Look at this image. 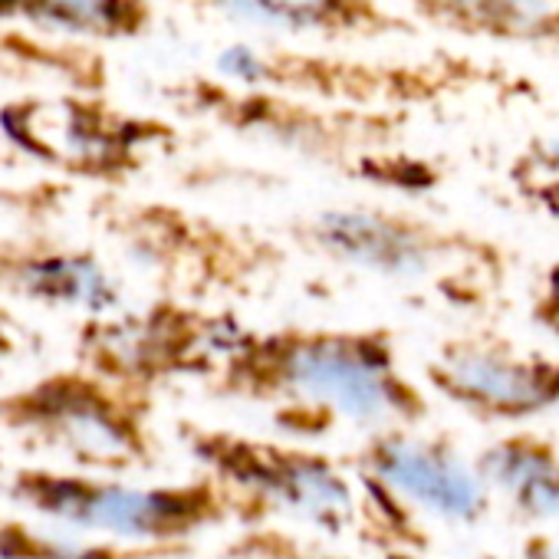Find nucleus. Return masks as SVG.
<instances>
[{
    "mask_svg": "<svg viewBox=\"0 0 559 559\" xmlns=\"http://www.w3.org/2000/svg\"><path fill=\"white\" fill-rule=\"evenodd\" d=\"M493 500L500 497L510 513L526 523L559 520V444L536 428H510L474 454Z\"/></svg>",
    "mask_w": 559,
    "mask_h": 559,
    "instance_id": "16",
    "label": "nucleus"
},
{
    "mask_svg": "<svg viewBox=\"0 0 559 559\" xmlns=\"http://www.w3.org/2000/svg\"><path fill=\"white\" fill-rule=\"evenodd\" d=\"M224 21L320 47L418 37L421 27L385 0H188Z\"/></svg>",
    "mask_w": 559,
    "mask_h": 559,
    "instance_id": "14",
    "label": "nucleus"
},
{
    "mask_svg": "<svg viewBox=\"0 0 559 559\" xmlns=\"http://www.w3.org/2000/svg\"><path fill=\"white\" fill-rule=\"evenodd\" d=\"M24 346V326L17 320V313L11 310V304L0 300V362H8L21 353Z\"/></svg>",
    "mask_w": 559,
    "mask_h": 559,
    "instance_id": "22",
    "label": "nucleus"
},
{
    "mask_svg": "<svg viewBox=\"0 0 559 559\" xmlns=\"http://www.w3.org/2000/svg\"><path fill=\"white\" fill-rule=\"evenodd\" d=\"M0 300L73 310L83 320L126 307L122 280L103 253L57 237L0 234Z\"/></svg>",
    "mask_w": 559,
    "mask_h": 559,
    "instance_id": "13",
    "label": "nucleus"
},
{
    "mask_svg": "<svg viewBox=\"0 0 559 559\" xmlns=\"http://www.w3.org/2000/svg\"><path fill=\"white\" fill-rule=\"evenodd\" d=\"M247 323L227 307H201L178 297H152L76 326L73 362L142 395L175 382H207Z\"/></svg>",
    "mask_w": 559,
    "mask_h": 559,
    "instance_id": "9",
    "label": "nucleus"
},
{
    "mask_svg": "<svg viewBox=\"0 0 559 559\" xmlns=\"http://www.w3.org/2000/svg\"><path fill=\"white\" fill-rule=\"evenodd\" d=\"M421 385L477 425L526 428L559 408V353L474 330L435 346L421 366Z\"/></svg>",
    "mask_w": 559,
    "mask_h": 559,
    "instance_id": "10",
    "label": "nucleus"
},
{
    "mask_svg": "<svg viewBox=\"0 0 559 559\" xmlns=\"http://www.w3.org/2000/svg\"><path fill=\"white\" fill-rule=\"evenodd\" d=\"M106 234L122 257L148 273L162 297L221 307L257 297L287 270L290 250L250 224H230L168 201H119L106 211Z\"/></svg>",
    "mask_w": 559,
    "mask_h": 559,
    "instance_id": "8",
    "label": "nucleus"
},
{
    "mask_svg": "<svg viewBox=\"0 0 559 559\" xmlns=\"http://www.w3.org/2000/svg\"><path fill=\"white\" fill-rule=\"evenodd\" d=\"M353 474L372 477L408 503L421 520H438L444 526L471 530L484 523L493 510V493L477 474L474 457H467L454 435L431 428H382L362 438V444L346 454Z\"/></svg>",
    "mask_w": 559,
    "mask_h": 559,
    "instance_id": "11",
    "label": "nucleus"
},
{
    "mask_svg": "<svg viewBox=\"0 0 559 559\" xmlns=\"http://www.w3.org/2000/svg\"><path fill=\"white\" fill-rule=\"evenodd\" d=\"M0 14H24L34 24L83 37H139L152 24L148 0H0Z\"/></svg>",
    "mask_w": 559,
    "mask_h": 559,
    "instance_id": "18",
    "label": "nucleus"
},
{
    "mask_svg": "<svg viewBox=\"0 0 559 559\" xmlns=\"http://www.w3.org/2000/svg\"><path fill=\"white\" fill-rule=\"evenodd\" d=\"M191 549L126 546L40 520L4 516L0 520V559H188Z\"/></svg>",
    "mask_w": 559,
    "mask_h": 559,
    "instance_id": "17",
    "label": "nucleus"
},
{
    "mask_svg": "<svg viewBox=\"0 0 559 559\" xmlns=\"http://www.w3.org/2000/svg\"><path fill=\"white\" fill-rule=\"evenodd\" d=\"M204 392L266 412L280 435L304 444L340 425L372 435L431 418L428 389L405 372L389 326H243Z\"/></svg>",
    "mask_w": 559,
    "mask_h": 559,
    "instance_id": "1",
    "label": "nucleus"
},
{
    "mask_svg": "<svg viewBox=\"0 0 559 559\" xmlns=\"http://www.w3.org/2000/svg\"><path fill=\"white\" fill-rule=\"evenodd\" d=\"M214 76L304 96L326 106L412 116L421 109L464 103L474 96L526 99L533 80L510 67L461 50H431L425 57H359L340 47L307 44H237L217 53Z\"/></svg>",
    "mask_w": 559,
    "mask_h": 559,
    "instance_id": "3",
    "label": "nucleus"
},
{
    "mask_svg": "<svg viewBox=\"0 0 559 559\" xmlns=\"http://www.w3.org/2000/svg\"><path fill=\"white\" fill-rule=\"evenodd\" d=\"M4 497L31 520L126 546L191 549L211 530L240 526L234 490L201 471L185 480L135 484L53 464H24L8 474Z\"/></svg>",
    "mask_w": 559,
    "mask_h": 559,
    "instance_id": "5",
    "label": "nucleus"
},
{
    "mask_svg": "<svg viewBox=\"0 0 559 559\" xmlns=\"http://www.w3.org/2000/svg\"><path fill=\"white\" fill-rule=\"evenodd\" d=\"M526 317L543 336L559 340V260H549L539 270L526 304Z\"/></svg>",
    "mask_w": 559,
    "mask_h": 559,
    "instance_id": "21",
    "label": "nucleus"
},
{
    "mask_svg": "<svg viewBox=\"0 0 559 559\" xmlns=\"http://www.w3.org/2000/svg\"><path fill=\"white\" fill-rule=\"evenodd\" d=\"M0 126L27 155L96 181L132 178L171 142V129L162 122L116 116L90 103L11 106L0 116Z\"/></svg>",
    "mask_w": 559,
    "mask_h": 559,
    "instance_id": "12",
    "label": "nucleus"
},
{
    "mask_svg": "<svg viewBox=\"0 0 559 559\" xmlns=\"http://www.w3.org/2000/svg\"><path fill=\"white\" fill-rule=\"evenodd\" d=\"M408 17L457 40L559 53V0H408Z\"/></svg>",
    "mask_w": 559,
    "mask_h": 559,
    "instance_id": "15",
    "label": "nucleus"
},
{
    "mask_svg": "<svg viewBox=\"0 0 559 559\" xmlns=\"http://www.w3.org/2000/svg\"><path fill=\"white\" fill-rule=\"evenodd\" d=\"M0 431L83 474L126 477L162 457L155 399L76 362L0 392Z\"/></svg>",
    "mask_w": 559,
    "mask_h": 559,
    "instance_id": "6",
    "label": "nucleus"
},
{
    "mask_svg": "<svg viewBox=\"0 0 559 559\" xmlns=\"http://www.w3.org/2000/svg\"><path fill=\"white\" fill-rule=\"evenodd\" d=\"M379 559H431V556L428 552H418V549H389Z\"/></svg>",
    "mask_w": 559,
    "mask_h": 559,
    "instance_id": "24",
    "label": "nucleus"
},
{
    "mask_svg": "<svg viewBox=\"0 0 559 559\" xmlns=\"http://www.w3.org/2000/svg\"><path fill=\"white\" fill-rule=\"evenodd\" d=\"M178 441L201 474L240 500V526L290 520L326 539L362 526V497L346 457L290 438H260L201 421H178Z\"/></svg>",
    "mask_w": 559,
    "mask_h": 559,
    "instance_id": "7",
    "label": "nucleus"
},
{
    "mask_svg": "<svg viewBox=\"0 0 559 559\" xmlns=\"http://www.w3.org/2000/svg\"><path fill=\"white\" fill-rule=\"evenodd\" d=\"M520 559H559V539L546 530H530L520 539Z\"/></svg>",
    "mask_w": 559,
    "mask_h": 559,
    "instance_id": "23",
    "label": "nucleus"
},
{
    "mask_svg": "<svg viewBox=\"0 0 559 559\" xmlns=\"http://www.w3.org/2000/svg\"><path fill=\"white\" fill-rule=\"evenodd\" d=\"M284 234L333 270L425 290L454 310L493 307L510 276V253L493 237L402 204H326L287 221Z\"/></svg>",
    "mask_w": 559,
    "mask_h": 559,
    "instance_id": "2",
    "label": "nucleus"
},
{
    "mask_svg": "<svg viewBox=\"0 0 559 559\" xmlns=\"http://www.w3.org/2000/svg\"><path fill=\"white\" fill-rule=\"evenodd\" d=\"M178 99L191 116L207 119L240 142L382 191L428 194L444 181V171L431 158L408 152L412 116L326 106L304 96L240 86L221 76L188 80Z\"/></svg>",
    "mask_w": 559,
    "mask_h": 559,
    "instance_id": "4",
    "label": "nucleus"
},
{
    "mask_svg": "<svg viewBox=\"0 0 559 559\" xmlns=\"http://www.w3.org/2000/svg\"><path fill=\"white\" fill-rule=\"evenodd\" d=\"M221 559H353L326 543L307 539L297 530L280 523L237 526V533L224 543Z\"/></svg>",
    "mask_w": 559,
    "mask_h": 559,
    "instance_id": "20",
    "label": "nucleus"
},
{
    "mask_svg": "<svg viewBox=\"0 0 559 559\" xmlns=\"http://www.w3.org/2000/svg\"><path fill=\"white\" fill-rule=\"evenodd\" d=\"M503 178L526 211L559 224V132L530 135L510 155Z\"/></svg>",
    "mask_w": 559,
    "mask_h": 559,
    "instance_id": "19",
    "label": "nucleus"
}]
</instances>
